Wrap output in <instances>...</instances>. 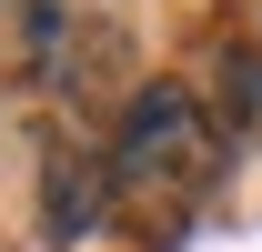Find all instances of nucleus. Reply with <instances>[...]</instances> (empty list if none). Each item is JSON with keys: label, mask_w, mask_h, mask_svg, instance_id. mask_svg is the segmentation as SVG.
<instances>
[{"label": "nucleus", "mask_w": 262, "mask_h": 252, "mask_svg": "<svg viewBox=\"0 0 262 252\" xmlns=\"http://www.w3.org/2000/svg\"><path fill=\"white\" fill-rule=\"evenodd\" d=\"M212 161H222L212 111H202L182 81H151V91L121 111V141H111V202H121V212H141L151 232H171V222H182V202H202Z\"/></svg>", "instance_id": "1"}, {"label": "nucleus", "mask_w": 262, "mask_h": 252, "mask_svg": "<svg viewBox=\"0 0 262 252\" xmlns=\"http://www.w3.org/2000/svg\"><path fill=\"white\" fill-rule=\"evenodd\" d=\"M101 212H111V161H91V152H51L40 161V232L51 242H81Z\"/></svg>", "instance_id": "2"}, {"label": "nucleus", "mask_w": 262, "mask_h": 252, "mask_svg": "<svg viewBox=\"0 0 262 252\" xmlns=\"http://www.w3.org/2000/svg\"><path fill=\"white\" fill-rule=\"evenodd\" d=\"M212 81H222V121H232V131H262V51L232 40L222 61H212Z\"/></svg>", "instance_id": "3"}]
</instances>
